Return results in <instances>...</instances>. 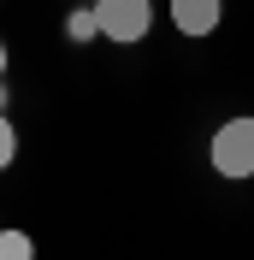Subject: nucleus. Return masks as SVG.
Segmentation results:
<instances>
[{
  "label": "nucleus",
  "mask_w": 254,
  "mask_h": 260,
  "mask_svg": "<svg viewBox=\"0 0 254 260\" xmlns=\"http://www.w3.org/2000/svg\"><path fill=\"white\" fill-rule=\"evenodd\" d=\"M213 172L219 178H254V118H225L213 130Z\"/></svg>",
  "instance_id": "obj_1"
},
{
  "label": "nucleus",
  "mask_w": 254,
  "mask_h": 260,
  "mask_svg": "<svg viewBox=\"0 0 254 260\" xmlns=\"http://www.w3.org/2000/svg\"><path fill=\"white\" fill-rule=\"evenodd\" d=\"M95 18H101V36H112V42H142L154 24L148 0H95Z\"/></svg>",
  "instance_id": "obj_2"
},
{
  "label": "nucleus",
  "mask_w": 254,
  "mask_h": 260,
  "mask_svg": "<svg viewBox=\"0 0 254 260\" xmlns=\"http://www.w3.org/2000/svg\"><path fill=\"white\" fill-rule=\"evenodd\" d=\"M225 18V0H172V24L183 36H213Z\"/></svg>",
  "instance_id": "obj_3"
},
{
  "label": "nucleus",
  "mask_w": 254,
  "mask_h": 260,
  "mask_svg": "<svg viewBox=\"0 0 254 260\" xmlns=\"http://www.w3.org/2000/svg\"><path fill=\"white\" fill-rule=\"evenodd\" d=\"M0 260H36V243L24 231H0Z\"/></svg>",
  "instance_id": "obj_4"
},
{
  "label": "nucleus",
  "mask_w": 254,
  "mask_h": 260,
  "mask_svg": "<svg viewBox=\"0 0 254 260\" xmlns=\"http://www.w3.org/2000/svg\"><path fill=\"white\" fill-rule=\"evenodd\" d=\"M12 154H18V136H12V124H6V113H0V172L12 166Z\"/></svg>",
  "instance_id": "obj_5"
},
{
  "label": "nucleus",
  "mask_w": 254,
  "mask_h": 260,
  "mask_svg": "<svg viewBox=\"0 0 254 260\" xmlns=\"http://www.w3.org/2000/svg\"><path fill=\"white\" fill-rule=\"evenodd\" d=\"M71 36H101V18H95V6H89V12H77V18H71Z\"/></svg>",
  "instance_id": "obj_6"
},
{
  "label": "nucleus",
  "mask_w": 254,
  "mask_h": 260,
  "mask_svg": "<svg viewBox=\"0 0 254 260\" xmlns=\"http://www.w3.org/2000/svg\"><path fill=\"white\" fill-rule=\"evenodd\" d=\"M0 71H6V42H0Z\"/></svg>",
  "instance_id": "obj_7"
}]
</instances>
